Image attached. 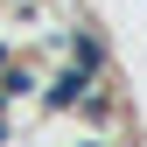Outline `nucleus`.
I'll return each mask as SVG.
<instances>
[{
    "label": "nucleus",
    "instance_id": "f257e3e1",
    "mask_svg": "<svg viewBox=\"0 0 147 147\" xmlns=\"http://www.w3.org/2000/svg\"><path fill=\"white\" fill-rule=\"evenodd\" d=\"M0 77H7V42H0Z\"/></svg>",
    "mask_w": 147,
    "mask_h": 147
}]
</instances>
